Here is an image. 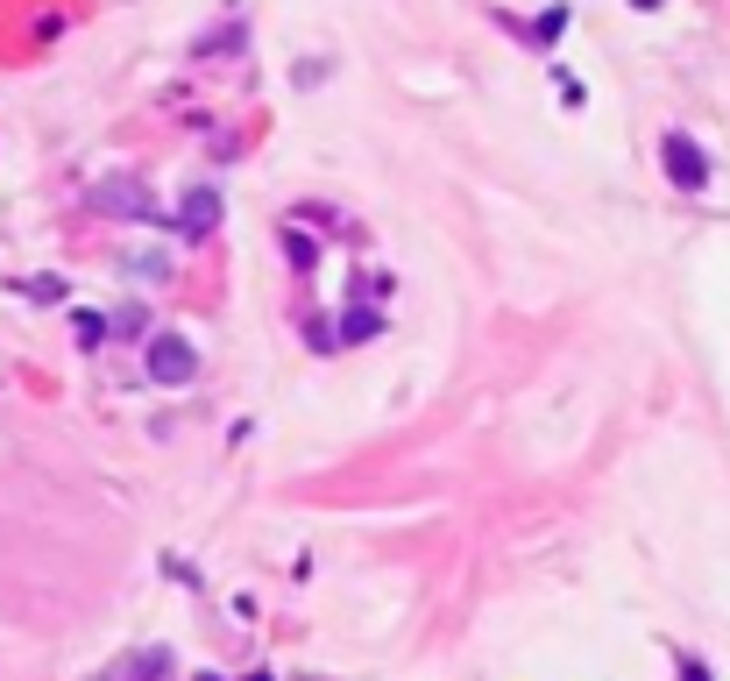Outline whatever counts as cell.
<instances>
[{
	"label": "cell",
	"mask_w": 730,
	"mask_h": 681,
	"mask_svg": "<svg viewBox=\"0 0 730 681\" xmlns=\"http://www.w3.org/2000/svg\"><path fill=\"white\" fill-rule=\"evenodd\" d=\"M29 298H64V277H29Z\"/></svg>",
	"instance_id": "cell-5"
},
{
	"label": "cell",
	"mask_w": 730,
	"mask_h": 681,
	"mask_svg": "<svg viewBox=\"0 0 730 681\" xmlns=\"http://www.w3.org/2000/svg\"><path fill=\"white\" fill-rule=\"evenodd\" d=\"M199 681H220V674H199Z\"/></svg>",
	"instance_id": "cell-7"
},
{
	"label": "cell",
	"mask_w": 730,
	"mask_h": 681,
	"mask_svg": "<svg viewBox=\"0 0 730 681\" xmlns=\"http://www.w3.org/2000/svg\"><path fill=\"white\" fill-rule=\"evenodd\" d=\"M100 206H107V213H142V220L156 213V206L142 199V185H135V178H114V185H100Z\"/></svg>",
	"instance_id": "cell-3"
},
{
	"label": "cell",
	"mask_w": 730,
	"mask_h": 681,
	"mask_svg": "<svg viewBox=\"0 0 730 681\" xmlns=\"http://www.w3.org/2000/svg\"><path fill=\"white\" fill-rule=\"evenodd\" d=\"M192 369H199V355L178 334H156L149 341V376H156V384H192Z\"/></svg>",
	"instance_id": "cell-2"
},
{
	"label": "cell",
	"mask_w": 730,
	"mask_h": 681,
	"mask_svg": "<svg viewBox=\"0 0 730 681\" xmlns=\"http://www.w3.org/2000/svg\"><path fill=\"white\" fill-rule=\"evenodd\" d=\"M660 164H667V178H674L681 192H702V185H709V157H702V149H695L681 128L660 142Z\"/></svg>",
	"instance_id": "cell-1"
},
{
	"label": "cell",
	"mask_w": 730,
	"mask_h": 681,
	"mask_svg": "<svg viewBox=\"0 0 730 681\" xmlns=\"http://www.w3.org/2000/svg\"><path fill=\"white\" fill-rule=\"evenodd\" d=\"M213 220H220V192L199 185V192L185 199V235H213Z\"/></svg>",
	"instance_id": "cell-4"
},
{
	"label": "cell",
	"mask_w": 730,
	"mask_h": 681,
	"mask_svg": "<svg viewBox=\"0 0 730 681\" xmlns=\"http://www.w3.org/2000/svg\"><path fill=\"white\" fill-rule=\"evenodd\" d=\"M249 681H270V674H249Z\"/></svg>",
	"instance_id": "cell-8"
},
{
	"label": "cell",
	"mask_w": 730,
	"mask_h": 681,
	"mask_svg": "<svg viewBox=\"0 0 730 681\" xmlns=\"http://www.w3.org/2000/svg\"><path fill=\"white\" fill-rule=\"evenodd\" d=\"M681 674H688V681H709V674H702V660H681Z\"/></svg>",
	"instance_id": "cell-6"
}]
</instances>
